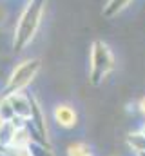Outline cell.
Returning <instances> with one entry per match:
<instances>
[{
    "label": "cell",
    "instance_id": "1",
    "mask_svg": "<svg viewBox=\"0 0 145 156\" xmlns=\"http://www.w3.org/2000/svg\"><path fill=\"white\" fill-rule=\"evenodd\" d=\"M44 4L45 0H29V4L26 5L16 24V29H15V42H13L15 51H22L36 35V29L42 18V11H44Z\"/></svg>",
    "mask_w": 145,
    "mask_h": 156
},
{
    "label": "cell",
    "instance_id": "2",
    "mask_svg": "<svg viewBox=\"0 0 145 156\" xmlns=\"http://www.w3.org/2000/svg\"><path fill=\"white\" fill-rule=\"evenodd\" d=\"M112 69H114V56H112L109 45L102 40H94L91 45L89 82L93 85H100Z\"/></svg>",
    "mask_w": 145,
    "mask_h": 156
},
{
    "label": "cell",
    "instance_id": "3",
    "mask_svg": "<svg viewBox=\"0 0 145 156\" xmlns=\"http://www.w3.org/2000/svg\"><path fill=\"white\" fill-rule=\"evenodd\" d=\"M38 69H40V60H36V58L22 62V64L13 71V75L9 78V89L15 91V93H18L22 87H26V85L36 76Z\"/></svg>",
    "mask_w": 145,
    "mask_h": 156
},
{
    "label": "cell",
    "instance_id": "4",
    "mask_svg": "<svg viewBox=\"0 0 145 156\" xmlns=\"http://www.w3.org/2000/svg\"><path fill=\"white\" fill-rule=\"evenodd\" d=\"M7 102H9V105H11V109H13V113H15L16 116L29 118L33 115V107H31L29 100H27L26 96H22L20 93L9 94V96H7Z\"/></svg>",
    "mask_w": 145,
    "mask_h": 156
},
{
    "label": "cell",
    "instance_id": "5",
    "mask_svg": "<svg viewBox=\"0 0 145 156\" xmlns=\"http://www.w3.org/2000/svg\"><path fill=\"white\" fill-rule=\"evenodd\" d=\"M55 120H56L58 125H62V127H65V129H71V127L76 125L78 115H76V111L72 109L71 105L60 104V105H56V109H55Z\"/></svg>",
    "mask_w": 145,
    "mask_h": 156
},
{
    "label": "cell",
    "instance_id": "6",
    "mask_svg": "<svg viewBox=\"0 0 145 156\" xmlns=\"http://www.w3.org/2000/svg\"><path fill=\"white\" fill-rule=\"evenodd\" d=\"M127 145L131 147V151L134 154L138 153H143L145 151V133L140 129V131H134V133H129L127 136Z\"/></svg>",
    "mask_w": 145,
    "mask_h": 156
},
{
    "label": "cell",
    "instance_id": "7",
    "mask_svg": "<svg viewBox=\"0 0 145 156\" xmlns=\"http://www.w3.org/2000/svg\"><path fill=\"white\" fill-rule=\"evenodd\" d=\"M131 2H133V0H109L107 4H105V7H104V16L111 18V16L122 13Z\"/></svg>",
    "mask_w": 145,
    "mask_h": 156
},
{
    "label": "cell",
    "instance_id": "8",
    "mask_svg": "<svg viewBox=\"0 0 145 156\" xmlns=\"http://www.w3.org/2000/svg\"><path fill=\"white\" fill-rule=\"evenodd\" d=\"M67 156H91V149L87 144L76 142V144H71L67 147Z\"/></svg>",
    "mask_w": 145,
    "mask_h": 156
},
{
    "label": "cell",
    "instance_id": "9",
    "mask_svg": "<svg viewBox=\"0 0 145 156\" xmlns=\"http://www.w3.org/2000/svg\"><path fill=\"white\" fill-rule=\"evenodd\" d=\"M138 107H140V113H142V115L145 116V96L142 98V100H140V104H138Z\"/></svg>",
    "mask_w": 145,
    "mask_h": 156
},
{
    "label": "cell",
    "instance_id": "10",
    "mask_svg": "<svg viewBox=\"0 0 145 156\" xmlns=\"http://www.w3.org/2000/svg\"><path fill=\"white\" fill-rule=\"evenodd\" d=\"M136 156H145V151H143V153H138Z\"/></svg>",
    "mask_w": 145,
    "mask_h": 156
},
{
    "label": "cell",
    "instance_id": "11",
    "mask_svg": "<svg viewBox=\"0 0 145 156\" xmlns=\"http://www.w3.org/2000/svg\"><path fill=\"white\" fill-rule=\"evenodd\" d=\"M142 131H143V133H145V123H143V127H142Z\"/></svg>",
    "mask_w": 145,
    "mask_h": 156
}]
</instances>
